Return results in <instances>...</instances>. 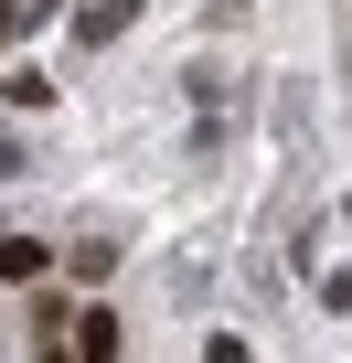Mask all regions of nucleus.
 <instances>
[{
  "label": "nucleus",
  "instance_id": "nucleus-3",
  "mask_svg": "<svg viewBox=\"0 0 352 363\" xmlns=\"http://www.w3.org/2000/svg\"><path fill=\"white\" fill-rule=\"evenodd\" d=\"M128 11H139V0H96V11H86L75 33H86V43H118V33H128Z\"/></svg>",
  "mask_w": 352,
  "mask_h": 363
},
{
  "label": "nucleus",
  "instance_id": "nucleus-1",
  "mask_svg": "<svg viewBox=\"0 0 352 363\" xmlns=\"http://www.w3.org/2000/svg\"><path fill=\"white\" fill-rule=\"evenodd\" d=\"M43 267H54V257H43L33 235H0V289H43Z\"/></svg>",
  "mask_w": 352,
  "mask_h": 363
},
{
  "label": "nucleus",
  "instance_id": "nucleus-4",
  "mask_svg": "<svg viewBox=\"0 0 352 363\" xmlns=\"http://www.w3.org/2000/svg\"><path fill=\"white\" fill-rule=\"evenodd\" d=\"M203 363H256V352H246V331H214V342H203Z\"/></svg>",
  "mask_w": 352,
  "mask_h": 363
},
{
  "label": "nucleus",
  "instance_id": "nucleus-2",
  "mask_svg": "<svg viewBox=\"0 0 352 363\" xmlns=\"http://www.w3.org/2000/svg\"><path fill=\"white\" fill-rule=\"evenodd\" d=\"M75 363H118V320H107V310L75 320Z\"/></svg>",
  "mask_w": 352,
  "mask_h": 363
}]
</instances>
